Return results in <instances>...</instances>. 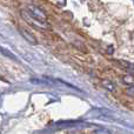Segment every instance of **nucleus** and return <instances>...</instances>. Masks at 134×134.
I'll list each match as a JSON object with an SVG mask.
<instances>
[{
  "label": "nucleus",
  "instance_id": "6",
  "mask_svg": "<svg viewBox=\"0 0 134 134\" xmlns=\"http://www.w3.org/2000/svg\"><path fill=\"white\" fill-rule=\"evenodd\" d=\"M92 134H111L107 130H104V128H99V130H94Z\"/></svg>",
  "mask_w": 134,
  "mask_h": 134
},
{
  "label": "nucleus",
  "instance_id": "7",
  "mask_svg": "<svg viewBox=\"0 0 134 134\" xmlns=\"http://www.w3.org/2000/svg\"><path fill=\"white\" fill-rule=\"evenodd\" d=\"M126 93L130 95H134V85H130L127 87V90H126Z\"/></svg>",
  "mask_w": 134,
  "mask_h": 134
},
{
  "label": "nucleus",
  "instance_id": "8",
  "mask_svg": "<svg viewBox=\"0 0 134 134\" xmlns=\"http://www.w3.org/2000/svg\"><path fill=\"white\" fill-rule=\"evenodd\" d=\"M132 81H133V78H131V76H124V82L131 83Z\"/></svg>",
  "mask_w": 134,
  "mask_h": 134
},
{
  "label": "nucleus",
  "instance_id": "5",
  "mask_svg": "<svg viewBox=\"0 0 134 134\" xmlns=\"http://www.w3.org/2000/svg\"><path fill=\"white\" fill-rule=\"evenodd\" d=\"M0 53L1 54H4V55H6V57H8V58H12V59H15V57L14 55H12L11 53H9L7 49H4L2 47H0Z\"/></svg>",
  "mask_w": 134,
  "mask_h": 134
},
{
  "label": "nucleus",
  "instance_id": "2",
  "mask_svg": "<svg viewBox=\"0 0 134 134\" xmlns=\"http://www.w3.org/2000/svg\"><path fill=\"white\" fill-rule=\"evenodd\" d=\"M18 30H19V32H20L21 37H23L27 42H30L31 45H37L38 44L37 38H35L28 30H26V28H24V27H18Z\"/></svg>",
  "mask_w": 134,
  "mask_h": 134
},
{
  "label": "nucleus",
  "instance_id": "1",
  "mask_svg": "<svg viewBox=\"0 0 134 134\" xmlns=\"http://www.w3.org/2000/svg\"><path fill=\"white\" fill-rule=\"evenodd\" d=\"M27 9H28V12H30L31 16L34 18L35 20L40 21V23H46L47 21L46 13H45L41 8H39V7H37V6H28Z\"/></svg>",
  "mask_w": 134,
  "mask_h": 134
},
{
  "label": "nucleus",
  "instance_id": "4",
  "mask_svg": "<svg viewBox=\"0 0 134 134\" xmlns=\"http://www.w3.org/2000/svg\"><path fill=\"white\" fill-rule=\"evenodd\" d=\"M101 86L105 88V90L109 91V92H114V91L116 90L115 83H114L113 81H111V80H102L101 81Z\"/></svg>",
  "mask_w": 134,
  "mask_h": 134
},
{
  "label": "nucleus",
  "instance_id": "3",
  "mask_svg": "<svg viewBox=\"0 0 134 134\" xmlns=\"http://www.w3.org/2000/svg\"><path fill=\"white\" fill-rule=\"evenodd\" d=\"M115 64L122 69H125V71L130 72V73H134V63H130V61H125V60H116Z\"/></svg>",
  "mask_w": 134,
  "mask_h": 134
}]
</instances>
